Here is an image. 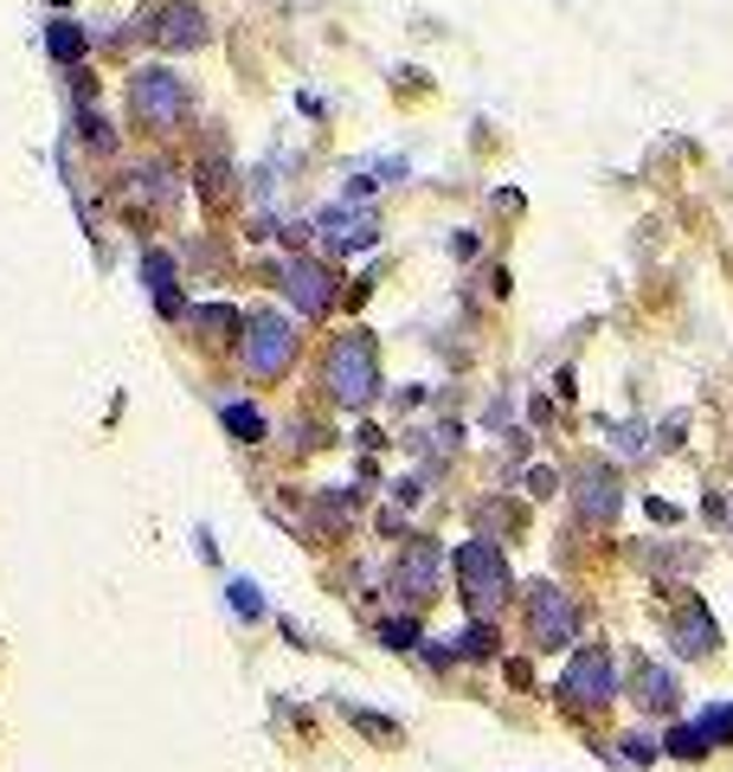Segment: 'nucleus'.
<instances>
[{"mask_svg":"<svg viewBox=\"0 0 733 772\" xmlns=\"http://www.w3.org/2000/svg\"><path fill=\"white\" fill-rule=\"evenodd\" d=\"M322 387H329L348 412L373 405V393H380V348H373V335H366V329H341V335H334L329 355H322Z\"/></svg>","mask_w":733,"mask_h":772,"instance_id":"f257e3e1","label":"nucleus"},{"mask_svg":"<svg viewBox=\"0 0 733 772\" xmlns=\"http://www.w3.org/2000/svg\"><path fill=\"white\" fill-rule=\"evenodd\" d=\"M129 110H136V123L142 129H155V136H174L187 123V84L174 72H161V65H148V72L129 77Z\"/></svg>","mask_w":733,"mask_h":772,"instance_id":"f03ea898","label":"nucleus"},{"mask_svg":"<svg viewBox=\"0 0 733 772\" xmlns=\"http://www.w3.org/2000/svg\"><path fill=\"white\" fill-rule=\"evenodd\" d=\"M457 592H464L470 612H496L509 599V560L489 541H464L457 548Z\"/></svg>","mask_w":733,"mask_h":772,"instance_id":"7ed1b4c3","label":"nucleus"},{"mask_svg":"<svg viewBox=\"0 0 733 772\" xmlns=\"http://www.w3.org/2000/svg\"><path fill=\"white\" fill-rule=\"evenodd\" d=\"M238 355H245V368L257 380H277V373H290V355H296V335L284 316H252L245 335H238Z\"/></svg>","mask_w":733,"mask_h":772,"instance_id":"20e7f679","label":"nucleus"},{"mask_svg":"<svg viewBox=\"0 0 733 772\" xmlns=\"http://www.w3.org/2000/svg\"><path fill=\"white\" fill-rule=\"evenodd\" d=\"M528 631H534V644L541 651H560V644H573L580 637V605L566 599V586H541L528 592Z\"/></svg>","mask_w":733,"mask_h":772,"instance_id":"39448f33","label":"nucleus"},{"mask_svg":"<svg viewBox=\"0 0 733 772\" xmlns=\"http://www.w3.org/2000/svg\"><path fill=\"white\" fill-rule=\"evenodd\" d=\"M612 689H618V669H612V657H605V651H580V657H573V669L560 676V696L573 701V708H605V701H612Z\"/></svg>","mask_w":733,"mask_h":772,"instance_id":"423d86ee","label":"nucleus"},{"mask_svg":"<svg viewBox=\"0 0 733 772\" xmlns=\"http://www.w3.org/2000/svg\"><path fill=\"white\" fill-rule=\"evenodd\" d=\"M284 296H290L302 316H329V303H334L329 264H316V257H290V264H284Z\"/></svg>","mask_w":733,"mask_h":772,"instance_id":"0eeeda50","label":"nucleus"},{"mask_svg":"<svg viewBox=\"0 0 733 772\" xmlns=\"http://www.w3.org/2000/svg\"><path fill=\"white\" fill-rule=\"evenodd\" d=\"M316 232L329 239L334 252H361V245H373L380 220H373V207H334V213H322V220H316Z\"/></svg>","mask_w":733,"mask_h":772,"instance_id":"6e6552de","label":"nucleus"},{"mask_svg":"<svg viewBox=\"0 0 733 772\" xmlns=\"http://www.w3.org/2000/svg\"><path fill=\"white\" fill-rule=\"evenodd\" d=\"M393 586L418 605V599H432L438 592V548L432 541H412V548L400 553V567H393Z\"/></svg>","mask_w":733,"mask_h":772,"instance_id":"1a4fd4ad","label":"nucleus"},{"mask_svg":"<svg viewBox=\"0 0 733 772\" xmlns=\"http://www.w3.org/2000/svg\"><path fill=\"white\" fill-rule=\"evenodd\" d=\"M155 39H161L168 52H181V45H200V39H206V13H200L193 0H174V7H161V20H155Z\"/></svg>","mask_w":733,"mask_h":772,"instance_id":"9d476101","label":"nucleus"},{"mask_svg":"<svg viewBox=\"0 0 733 772\" xmlns=\"http://www.w3.org/2000/svg\"><path fill=\"white\" fill-rule=\"evenodd\" d=\"M669 644H676L682 657H708V651L721 644V631H714V618H708L701 605H682V612H676V625H669Z\"/></svg>","mask_w":733,"mask_h":772,"instance_id":"9b49d317","label":"nucleus"},{"mask_svg":"<svg viewBox=\"0 0 733 772\" xmlns=\"http://www.w3.org/2000/svg\"><path fill=\"white\" fill-rule=\"evenodd\" d=\"M580 515L586 521H612L618 515V477L612 470H586L580 477Z\"/></svg>","mask_w":733,"mask_h":772,"instance_id":"f8f14e48","label":"nucleus"},{"mask_svg":"<svg viewBox=\"0 0 733 772\" xmlns=\"http://www.w3.org/2000/svg\"><path fill=\"white\" fill-rule=\"evenodd\" d=\"M637 701H644V708H657V715H669V708H676V676L644 663V669H637Z\"/></svg>","mask_w":733,"mask_h":772,"instance_id":"ddd939ff","label":"nucleus"},{"mask_svg":"<svg viewBox=\"0 0 733 772\" xmlns=\"http://www.w3.org/2000/svg\"><path fill=\"white\" fill-rule=\"evenodd\" d=\"M148 284H155V296H161V309H168V316H181V296H174V264H168L161 252L148 257Z\"/></svg>","mask_w":733,"mask_h":772,"instance_id":"4468645a","label":"nucleus"},{"mask_svg":"<svg viewBox=\"0 0 733 772\" xmlns=\"http://www.w3.org/2000/svg\"><path fill=\"white\" fill-rule=\"evenodd\" d=\"M225 425H232V432H238L245 444H257V438H264V419H257L252 405H225Z\"/></svg>","mask_w":733,"mask_h":772,"instance_id":"2eb2a0df","label":"nucleus"},{"mask_svg":"<svg viewBox=\"0 0 733 772\" xmlns=\"http://www.w3.org/2000/svg\"><path fill=\"white\" fill-rule=\"evenodd\" d=\"M77 52H84V33H77V27H65V20H59V27H52V59H65V65H72Z\"/></svg>","mask_w":733,"mask_h":772,"instance_id":"dca6fc26","label":"nucleus"},{"mask_svg":"<svg viewBox=\"0 0 733 772\" xmlns=\"http://www.w3.org/2000/svg\"><path fill=\"white\" fill-rule=\"evenodd\" d=\"M464 657H496V631L470 625V631H464Z\"/></svg>","mask_w":733,"mask_h":772,"instance_id":"f3484780","label":"nucleus"},{"mask_svg":"<svg viewBox=\"0 0 733 772\" xmlns=\"http://www.w3.org/2000/svg\"><path fill=\"white\" fill-rule=\"evenodd\" d=\"M669 747H676L682 760H701V753H708V740H701V728H676V734H669Z\"/></svg>","mask_w":733,"mask_h":772,"instance_id":"a211bd4d","label":"nucleus"},{"mask_svg":"<svg viewBox=\"0 0 733 772\" xmlns=\"http://www.w3.org/2000/svg\"><path fill=\"white\" fill-rule=\"evenodd\" d=\"M701 740H733V708H714V715L701 721Z\"/></svg>","mask_w":733,"mask_h":772,"instance_id":"6ab92c4d","label":"nucleus"},{"mask_svg":"<svg viewBox=\"0 0 733 772\" xmlns=\"http://www.w3.org/2000/svg\"><path fill=\"white\" fill-rule=\"evenodd\" d=\"M193 322H200V329H238L232 309H193Z\"/></svg>","mask_w":733,"mask_h":772,"instance_id":"aec40b11","label":"nucleus"},{"mask_svg":"<svg viewBox=\"0 0 733 772\" xmlns=\"http://www.w3.org/2000/svg\"><path fill=\"white\" fill-rule=\"evenodd\" d=\"M412 637H418L412 618H393V625H386V644H393V651H412Z\"/></svg>","mask_w":733,"mask_h":772,"instance_id":"412c9836","label":"nucleus"},{"mask_svg":"<svg viewBox=\"0 0 733 772\" xmlns=\"http://www.w3.org/2000/svg\"><path fill=\"white\" fill-rule=\"evenodd\" d=\"M528 489H534V496H553V489H560V477H553V470H534V477H528Z\"/></svg>","mask_w":733,"mask_h":772,"instance_id":"4be33fe9","label":"nucleus"},{"mask_svg":"<svg viewBox=\"0 0 733 772\" xmlns=\"http://www.w3.org/2000/svg\"><path fill=\"white\" fill-rule=\"evenodd\" d=\"M232 605H238L245 618H257V599H252V586H232Z\"/></svg>","mask_w":733,"mask_h":772,"instance_id":"5701e85b","label":"nucleus"}]
</instances>
